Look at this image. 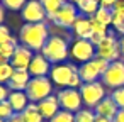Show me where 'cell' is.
Here are the masks:
<instances>
[{
	"label": "cell",
	"mask_w": 124,
	"mask_h": 122,
	"mask_svg": "<svg viewBox=\"0 0 124 122\" xmlns=\"http://www.w3.org/2000/svg\"><path fill=\"white\" fill-rule=\"evenodd\" d=\"M61 2H63V4H65V2H66V0H61Z\"/></svg>",
	"instance_id": "cell-43"
},
{
	"label": "cell",
	"mask_w": 124,
	"mask_h": 122,
	"mask_svg": "<svg viewBox=\"0 0 124 122\" xmlns=\"http://www.w3.org/2000/svg\"><path fill=\"white\" fill-rule=\"evenodd\" d=\"M27 0H2V5L9 10H22Z\"/></svg>",
	"instance_id": "cell-30"
},
{
	"label": "cell",
	"mask_w": 124,
	"mask_h": 122,
	"mask_svg": "<svg viewBox=\"0 0 124 122\" xmlns=\"http://www.w3.org/2000/svg\"><path fill=\"white\" fill-rule=\"evenodd\" d=\"M49 122H75V114L68 110H60Z\"/></svg>",
	"instance_id": "cell-28"
},
{
	"label": "cell",
	"mask_w": 124,
	"mask_h": 122,
	"mask_svg": "<svg viewBox=\"0 0 124 122\" xmlns=\"http://www.w3.org/2000/svg\"><path fill=\"white\" fill-rule=\"evenodd\" d=\"M116 2H117V0H99L100 7H105V9H112L116 5Z\"/></svg>",
	"instance_id": "cell-35"
},
{
	"label": "cell",
	"mask_w": 124,
	"mask_h": 122,
	"mask_svg": "<svg viewBox=\"0 0 124 122\" xmlns=\"http://www.w3.org/2000/svg\"><path fill=\"white\" fill-rule=\"evenodd\" d=\"M119 49H121V54L124 56V37L119 39Z\"/></svg>",
	"instance_id": "cell-41"
},
{
	"label": "cell",
	"mask_w": 124,
	"mask_h": 122,
	"mask_svg": "<svg viewBox=\"0 0 124 122\" xmlns=\"http://www.w3.org/2000/svg\"><path fill=\"white\" fill-rule=\"evenodd\" d=\"M93 112L99 115V117H107V119H114L116 114L119 112V107L116 105V102L110 98V97H105L102 102L97 103V107L93 108Z\"/></svg>",
	"instance_id": "cell-17"
},
{
	"label": "cell",
	"mask_w": 124,
	"mask_h": 122,
	"mask_svg": "<svg viewBox=\"0 0 124 122\" xmlns=\"http://www.w3.org/2000/svg\"><path fill=\"white\" fill-rule=\"evenodd\" d=\"M112 120L114 122H124V108H119V112L116 114V117Z\"/></svg>",
	"instance_id": "cell-37"
},
{
	"label": "cell",
	"mask_w": 124,
	"mask_h": 122,
	"mask_svg": "<svg viewBox=\"0 0 124 122\" xmlns=\"http://www.w3.org/2000/svg\"><path fill=\"white\" fill-rule=\"evenodd\" d=\"M27 71L31 73V76H48L51 71V63L43 54H34Z\"/></svg>",
	"instance_id": "cell-16"
},
{
	"label": "cell",
	"mask_w": 124,
	"mask_h": 122,
	"mask_svg": "<svg viewBox=\"0 0 124 122\" xmlns=\"http://www.w3.org/2000/svg\"><path fill=\"white\" fill-rule=\"evenodd\" d=\"M32 58H34L32 49H29V48L19 44V46L16 48V53H14L12 59H10V65H12L16 70H29V65H31Z\"/></svg>",
	"instance_id": "cell-13"
},
{
	"label": "cell",
	"mask_w": 124,
	"mask_h": 122,
	"mask_svg": "<svg viewBox=\"0 0 124 122\" xmlns=\"http://www.w3.org/2000/svg\"><path fill=\"white\" fill-rule=\"evenodd\" d=\"M48 39H49V29L44 22H36V24L26 22L19 32L21 44L32 51H41Z\"/></svg>",
	"instance_id": "cell-1"
},
{
	"label": "cell",
	"mask_w": 124,
	"mask_h": 122,
	"mask_svg": "<svg viewBox=\"0 0 124 122\" xmlns=\"http://www.w3.org/2000/svg\"><path fill=\"white\" fill-rule=\"evenodd\" d=\"M7 100H9V103L16 114H21L29 105V97L26 95V92H10Z\"/></svg>",
	"instance_id": "cell-19"
},
{
	"label": "cell",
	"mask_w": 124,
	"mask_h": 122,
	"mask_svg": "<svg viewBox=\"0 0 124 122\" xmlns=\"http://www.w3.org/2000/svg\"><path fill=\"white\" fill-rule=\"evenodd\" d=\"M14 114H16V112H14V108L10 107L9 100L0 102V119H2V120H9Z\"/></svg>",
	"instance_id": "cell-29"
},
{
	"label": "cell",
	"mask_w": 124,
	"mask_h": 122,
	"mask_svg": "<svg viewBox=\"0 0 124 122\" xmlns=\"http://www.w3.org/2000/svg\"><path fill=\"white\" fill-rule=\"evenodd\" d=\"M41 54L53 65L58 63H65V59L70 54V48H68V41L61 36H51L46 44L41 49Z\"/></svg>",
	"instance_id": "cell-2"
},
{
	"label": "cell",
	"mask_w": 124,
	"mask_h": 122,
	"mask_svg": "<svg viewBox=\"0 0 124 122\" xmlns=\"http://www.w3.org/2000/svg\"><path fill=\"white\" fill-rule=\"evenodd\" d=\"M112 26H114L116 32L124 34V14L112 10Z\"/></svg>",
	"instance_id": "cell-27"
},
{
	"label": "cell",
	"mask_w": 124,
	"mask_h": 122,
	"mask_svg": "<svg viewBox=\"0 0 124 122\" xmlns=\"http://www.w3.org/2000/svg\"><path fill=\"white\" fill-rule=\"evenodd\" d=\"M5 122H24V119H22V115L21 114H14L9 120H5Z\"/></svg>",
	"instance_id": "cell-38"
},
{
	"label": "cell",
	"mask_w": 124,
	"mask_h": 122,
	"mask_svg": "<svg viewBox=\"0 0 124 122\" xmlns=\"http://www.w3.org/2000/svg\"><path fill=\"white\" fill-rule=\"evenodd\" d=\"M97 114L93 112V108H80L78 112H75V122H95Z\"/></svg>",
	"instance_id": "cell-26"
},
{
	"label": "cell",
	"mask_w": 124,
	"mask_h": 122,
	"mask_svg": "<svg viewBox=\"0 0 124 122\" xmlns=\"http://www.w3.org/2000/svg\"><path fill=\"white\" fill-rule=\"evenodd\" d=\"M39 2L43 4V7H44V10H46V15H48V19H54V15H56V12L61 9V5H63V2L61 0H39Z\"/></svg>",
	"instance_id": "cell-22"
},
{
	"label": "cell",
	"mask_w": 124,
	"mask_h": 122,
	"mask_svg": "<svg viewBox=\"0 0 124 122\" xmlns=\"http://www.w3.org/2000/svg\"><path fill=\"white\" fill-rule=\"evenodd\" d=\"M95 49H97V58L105 59V61H109V63L117 61V59H119V54H121L119 41L116 39V34H114V32L107 34L105 39H104Z\"/></svg>",
	"instance_id": "cell-9"
},
{
	"label": "cell",
	"mask_w": 124,
	"mask_h": 122,
	"mask_svg": "<svg viewBox=\"0 0 124 122\" xmlns=\"http://www.w3.org/2000/svg\"><path fill=\"white\" fill-rule=\"evenodd\" d=\"M10 39H12V36H10L9 27L4 26V24H0V44H5V43H9Z\"/></svg>",
	"instance_id": "cell-32"
},
{
	"label": "cell",
	"mask_w": 124,
	"mask_h": 122,
	"mask_svg": "<svg viewBox=\"0 0 124 122\" xmlns=\"http://www.w3.org/2000/svg\"><path fill=\"white\" fill-rule=\"evenodd\" d=\"M70 2H71V4H75V5H78V4L82 2V0H70Z\"/></svg>",
	"instance_id": "cell-42"
},
{
	"label": "cell",
	"mask_w": 124,
	"mask_h": 122,
	"mask_svg": "<svg viewBox=\"0 0 124 122\" xmlns=\"http://www.w3.org/2000/svg\"><path fill=\"white\" fill-rule=\"evenodd\" d=\"M80 95L83 103L88 108H95L99 102H102L105 98V86L102 81H90V83H83L80 86Z\"/></svg>",
	"instance_id": "cell-5"
},
{
	"label": "cell",
	"mask_w": 124,
	"mask_h": 122,
	"mask_svg": "<svg viewBox=\"0 0 124 122\" xmlns=\"http://www.w3.org/2000/svg\"><path fill=\"white\" fill-rule=\"evenodd\" d=\"M112 10H116V12H121V14H124V0H117V2H116V5L112 7Z\"/></svg>",
	"instance_id": "cell-36"
},
{
	"label": "cell",
	"mask_w": 124,
	"mask_h": 122,
	"mask_svg": "<svg viewBox=\"0 0 124 122\" xmlns=\"http://www.w3.org/2000/svg\"><path fill=\"white\" fill-rule=\"evenodd\" d=\"M71 29L77 34V39H88L90 34H92V22H90V19H87L83 15H78V19L75 21Z\"/></svg>",
	"instance_id": "cell-18"
},
{
	"label": "cell",
	"mask_w": 124,
	"mask_h": 122,
	"mask_svg": "<svg viewBox=\"0 0 124 122\" xmlns=\"http://www.w3.org/2000/svg\"><path fill=\"white\" fill-rule=\"evenodd\" d=\"M109 66V61L100 59V58H93L87 63H82V66L78 68V75L82 78L83 83H90V81H97L99 78H102V75L105 73Z\"/></svg>",
	"instance_id": "cell-4"
},
{
	"label": "cell",
	"mask_w": 124,
	"mask_h": 122,
	"mask_svg": "<svg viewBox=\"0 0 124 122\" xmlns=\"http://www.w3.org/2000/svg\"><path fill=\"white\" fill-rule=\"evenodd\" d=\"M70 54L73 56V59L80 61V63H87V61L97 58V49L88 39H77L70 48Z\"/></svg>",
	"instance_id": "cell-10"
},
{
	"label": "cell",
	"mask_w": 124,
	"mask_h": 122,
	"mask_svg": "<svg viewBox=\"0 0 124 122\" xmlns=\"http://www.w3.org/2000/svg\"><path fill=\"white\" fill-rule=\"evenodd\" d=\"M100 80H102L104 86H110L114 90L124 86V63L119 59L109 63V66H107V70Z\"/></svg>",
	"instance_id": "cell-8"
},
{
	"label": "cell",
	"mask_w": 124,
	"mask_h": 122,
	"mask_svg": "<svg viewBox=\"0 0 124 122\" xmlns=\"http://www.w3.org/2000/svg\"><path fill=\"white\" fill-rule=\"evenodd\" d=\"M0 2H2V0H0Z\"/></svg>",
	"instance_id": "cell-45"
},
{
	"label": "cell",
	"mask_w": 124,
	"mask_h": 122,
	"mask_svg": "<svg viewBox=\"0 0 124 122\" xmlns=\"http://www.w3.org/2000/svg\"><path fill=\"white\" fill-rule=\"evenodd\" d=\"M93 19L99 21L104 26H110L112 24V9H105V7H99V10L93 14Z\"/></svg>",
	"instance_id": "cell-24"
},
{
	"label": "cell",
	"mask_w": 124,
	"mask_h": 122,
	"mask_svg": "<svg viewBox=\"0 0 124 122\" xmlns=\"http://www.w3.org/2000/svg\"><path fill=\"white\" fill-rule=\"evenodd\" d=\"M21 115H22V119H24V122H43L44 120V117L41 115V112H39V108H38V105L36 103H29L22 112H21Z\"/></svg>",
	"instance_id": "cell-20"
},
{
	"label": "cell",
	"mask_w": 124,
	"mask_h": 122,
	"mask_svg": "<svg viewBox=\"0 0 124 122\" xmlns=\"http://www.w3.org/2000/svg\"><path fill=\"white\" fill-rule=\"evenodd\" d=\"M58 102H60V107L61 110H68V112H78L82 108V95H80V90L77 88H61L58 93Z\"/></svg>",
	"instance_id": "cell-7"
},
{
	"label": "cell",
	"mask_w": 124,
	"mask_h": 122,
	"mask_svg": "<svg viewBox=\"0 0 124 122\" xmlns=\"http://www.w3.org/2000/svg\"><path fill=\"white\" fill-rule=\"evenodd\" d=\"M21 15L26 22L29 24H36V22H44V19L48 17L46 15V10L43 7V4L39 0H27L26 5L22 7L21 10Z\"/></svg>",
	"instance_id": "cell-11"
},
{
	"label": "cell",
	"mask_w": 124,
	"mask_h": 122,
	"mask_svg": "<svg viewBox=\"0 0 124 122\" xmlns=\"http://www.w3.org/2000/svg\"><path fill=\"white\" fill-rule=\"evenodd\" d=\"M17 39L12 37L9 43L5 44H0V61H10L14 53H16V48H17Z\"/></svg>",
	"instance_id": "cell-21"
},
{
	"label": "cell",
	"mask_w": 124,
	"mask_h": 122,
	"mask_svg": "<svg viewBox=\"0 0 124 122\" xmlns=\"http://www.w3.org/2000/svg\"><path fill=\"white\" fill-rule=\"evenodd\" d=\"M51 81L56 83L61 88H68L71 78L78 73V68L71 63H58L54 66H51Z\"/></svg>",
	"instance_id": "cell-6"
},
{
	"label": "cell",
	"mask_w": 124,
	"mask_h": 122,
	"mask_svg": "<svg viewBox=\"0 0 124 122\" xmlns=\"http://www.w3.org/2000/svg\"><path fill=\"white\" fill-rule=\"evenodd\" d=\"M31 78H32V76H31V73H29L27 70H16V71L12 73V76H10L7 86H9L10 92H26V88H27Z\"/></svg>",
	"instance_id": "cell-14"
},
{
	"label": "cell",
	"mask_w": 124,
	"mask_h": 122,
	"mask_svg": "<svg viewBox=\"0 0 124 122\" xmlns=\"http://www.w3.org/2000/svg\"><path fill=\"white\" fill-rule=\"evenodd\" d=\"M4 9H5V7L0 4V24H2V22H4V19H5V10H4Z\"/></svg>",
	"instance_id": "cell-39"
},
{
	"label": "cell",
	"mask_w": 124,
	"mask_h": 122,
	"mask_svg": "<svg viewBox=\"0 0 124 122\" xmlns=\"http://www.w3.org/2000/svg\"><path fill=\"white\" fill-rule=\"evenodd\" d=\"M90 22H92V32H100V34H109L107 32V26L100 24L99 21H95L93 17H90Z\"/></svg>",
	"instance_id": "cell-33"
},
{
	"label": "cell",
	"mask_w": 124,
	"mask_h": 122,
	"mask_svg": "<svg viewBox=\"0 0 124 122\" xmlns=\"http://www.w3.org/2000/svg\"><path fill=\"white\" fill-rule=\"evenodd\" d=\"M77 19H78V7L71 2H65L61 5V9L56 12L53 22L56 26H61V27L66 29V27H73Z\"/></svg>",
	"instance_id": "cell-12"
},
{
	"label": "cell",
	"mask_w": 124,
	"mask_h": 122,
	"mask_svg": "<svg viewBox=\"0 0 124 122\" xmlns=\"http://www.w3.org/2000/svg\"><path fill=\"white\" fill-rule=\"evenodd\" d=\"M110 98L116 102V105H117L119 108H124V86L116 88V90L110 93Z\"/></svg>",
	"instance_id": "cell-31"
},
{
	"label": "cell",
	"mask_w": 124,
	"mask_h": 122,
	"mask_svg": "<svg viewBox=\"0 0 124 122\" xmlns=\"http://www.w3.org/2000/svg\"><path fill=\"white\" fill-rule=\"evenodd\" d=\"M14 71H16V68L10 65V61H0V83L2 85L9 83Z\"/></svg>",
	"instance_id": "cell-25"
},
{
	"label": "cell",
	"mask_w": 124,
	"mask_h": 122,
	"mask_svg": "<svg viewBox=\"0 0 124 122\" xmlns=\"http://www.w3.org/2000/svg\"><path fill=\"white\" fill-rule=\"evenodd\" d=\"M78 7V10L82 12V14H85V15H93L97 10H99V7H100V4H99V0H82V2L77 5Z\"/></svg>",
	"instance_id": "cell-23"
},
{
	"label": "cell",
	"mask_w": 124,
	"mask_h": 122,
	"mask_svg": "<svg viewBox=\"0 0 124 122\" xmlns=\"http://www.w3.org/2000/svg\"><path fill=\"white\" fill-rule=\"evenodd\" d=\"M95 122H114V120H112V119H107V117H99V115H97V117H95Z\"/></svg>",
	"instance_id": "cell-40"
},
{
	"label": "cell",
	"mask_w": 124,
	"mask_h": 122,
	"mask_svg": "<svg viewBox=\"0 0 124 122\" xmlns=\"http://www.w3.org/2000/svg\"><path fill=\"white\" fill-rule=\"evenodd\" d=\"M0 122H5V120H2V119H0Z\"/></svg>",
	"instance_id": "cell-44"
},
{
	"label": "cell",
	"mask_w": 124,
	"mask_h": 122,
	"mask_svg": "<svg viewBox=\"0 0 124 122\" xmlns=\"http://www.w3.org/2000/svg\"><path fill=\"white\" fill-rule=\"evenodd\" d=\"M38 108H39L41 115H43L44 119H48V120H51V119L61 110L56 95H49V97H46L44 100H41V102L38 103Z\"/></svg>",
	"instance_id": "cell-15"
},
{
	"label": "cell",
	"mask_w": 124,
	"mask_h": 122,
	"mask_svg": "<svg viewBox=\"0 0 124 122\" xmlns=\"http://www.w3.org/2000/svg\"><path fill=\"white\" fill-rule=\"evenodd\" d=\"M51 93H53V83H51V78H48V76H32L26 88V95L29 97V100L32 103L34 102L39 103Z\"/></svg>",
	"instance_id": "cell-3"
},
{
	"label": "cell",
	"mask_w": 124,
	"mask_h": 122,
	"mask_svg": "<svg viewBox=\"0 0 124 122\" xmlns=\"http://www.w3.org/2000/svg\"><path fill=\"white\" fill-rule=\"evenodd\" d=\"M9 93H10L9 86H5V85H2V83H0V102L7 100V98H9Z\"/></svg>",
	"instance_id": "cell-34"
}]
</instances>
